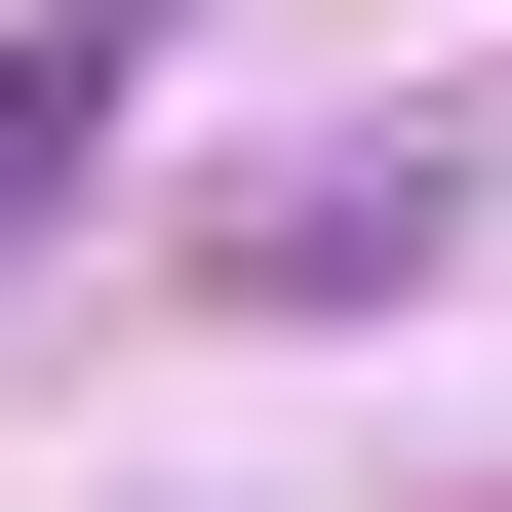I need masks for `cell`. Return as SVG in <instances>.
I'll return each mask as SVG.
<instances>
[{"instance_id": "6da1fadb", "label": "cell", "mask_w": 512, "mask_h": 512, "mask_svg": "<svg viewBox=\"0 0 512 512\" xmlns=\"http://www.w3.org/2000/svg\"><path fill=\"white\" fill-rule=\"evenodd\" d=\"M119 79H158V0H40V40H0V276H40L79 158H119Z\"/></svg>"}]
</instances>
